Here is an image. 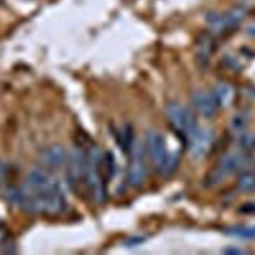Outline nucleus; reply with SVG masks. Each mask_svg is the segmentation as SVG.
<instances>
[{
  "label": "nucleus",
  "instance_id": "obj_1",
  "mask_svg": "<svg viewBox=\"0 0 255 255\" xmlns=\"http://www.w3.org/2000/svg\"><path fill=\"white\" fill-rule=\"evenodd\" d=\"M12 199L31 213L58 214L66 207V196L61 185L41 169L28 174L24 184L13 192Z\"/></svg>",
  "mask_w": 255,
  "mask_h": 255
},
{
  "label": "nucleus",
  "instance_id": "obj_2",
  "mask_svg": "<svg viewBox=\"0 0 255 255\" xmlns=\"http://www.w3.org/2000/svg\"><path fill=\"white\" fill-rule=\"evenodd\" d=\"M104 166V156L96 147L86 154L85 182L93 200L99 204L105 202L107 198V188L102 168Z\"/></svg>",
  "mask_w": 255,
  "mask_h": 255
},
{
  "label": "nucleus",
  "instance_id": "obj_3",
  "mask_svg": "<svg viewBox=\"0 0 255 255\" xmlns=\"http://www.w3.org/2000/svg\"><path fill=\"white\" fill-rule=\"evenodd\" d=\"M165 112L172 127L189 140L198 129L194 115L178 103H169Z\"/></svg>",
  "mask_w": 255,
  "mask_h": 255
},
{
  "label": "nucleus",
  "instance_id": "obj_4",
  "mask_svg": "<svg viewBox=\"0 0 255 255\" xmlns=\"http://www.w3.org/2000/svg\"><path fill=\"white\" fill-rule=\"evenodd\" d=\"M247 158L243 153L230 152L225 154L217 162L213 170L207 176L206 182L208 185H216L224 180L227 176L237 172L246 163Z\"/></svg>",
  "mask_w": 255,
  "mask_h": 255
},
{
  "label": "nucleus",
  "instance_id": "obj_5",
  "mask_svg": "<svg viewBox=\"0 0 255 255\" xmlns=\"http://www.w3.org/2000/svg\"><path fill=\"white\" fill-rule=\"evenodd\" d=\"M130 160L128 168V180L132 187L142 185L145 177L144 152L141 144H133L129 150Z\"/></svg>",
  "mask_w": 255,
  "mask_h": 255
},
{
  "label": "nucleus",
  "instance_id": "obj_6",
  "mask_svg": "<svg viewBox=\"0 0 255 255\" xmlns=\"http://www.w3.org/2000/svg\"><path fill=\"white\" fill-rule=\"evenodd\" d=\"M147 151L152 164L159 171L168 156L165 138L160 131L151 130L148 132Z\"/></svg>",
  "mask_w": 255,
  "mask_h": 255
},
{
  "label": "nucleus",
  "instance_id": "obj_7",
  "mask_svg": "<svg viewBox=\"0 0 255 255\" xmlns=\"http://www.w3.org/2000/svg\"><path fill=\"white\" fill-rule=\"evenodd\" d=\"M214 140V133L210 128H198L188 140L189 152L193 159L204 158L209 152Z\"/></svg>",
  "mask_w": 255,
  "mask_h": 255
},
{
  "label": "nucleus",
  "instance_id": "obj_8",
  "mask_svg": "<svg viewBox=\"0 0 255 255\" xmlns=\"http://www.w3.org/2000/svg\"><path fill=\"white\" fill-rule=\"evenodd\" d=\"M191 102L197 112L205 118H212L216 113L217 106L211 93H207L205 91H196L191 96Z\"/></svg>",
  "mask_w": 255,
  "mask_h": 255
},
{
  "label": "nucleus",
  "instance_id": "obj_9",
  "mask_svg": "<svg viewBox=\"0 0 255 255\" xmlns=\"http://www.w3.org/2000/svg\"><path fill=\"white\" fill-rule=\"evenodd\" d=\"M211 95L217 108H228L234 100L235 91L232 85L220 82L214 86Z\"/></svg>",
  "mask_w": 255,
  "mask_h": 255
},
{
  "label": "nucleus",
  "instance_id": "obj_10",
  "mask_svg": "<svg viewBox=\"0 0 255 255\" xmlns=\"http://www.w3.org/2000/svg\"><path fill=\"white\" fill-rule=\"evenodd\" d=\"M213 40L207 34H202L197 41L196 45V57L197 61L201 65H205L213 51Z\"/></svg>",
  "mask_w": 255,
  "mask_h": 255
},
{
  "label": "nucleus",
  "instance_id": "obj_11",
  "mask_svg": "<svg viewBox=\"0 0 255 255\" xmlns=\"http://www.w3.org/2000/svg\"><path fill=\"white\" fill-rule=\"evenodd\" d=\"M66 159V151L61 146H53L49 148L42 157L45 164L49 166H59Z\"/></svg>",
  "mask_w": 255,
  "mask_h": 255
},
{
  "label": "nucleus",
  "instance_id": "obj_12",
  "mask_svg": "<svg viewBox=\"0 0 255 255\" xmlns=\"http://www.w3.org/2000/svg\"><path fill=\"white\" fill-rule=\"evenodd\" d=\"M249 123V116L246 112H237L234 114L229 123V128L234 134H241L246 129Z\"/></svg>",
  "mask_w": 255,
  "mask_h": 255
},
{
  "label": "nucleus",
  "instance_id": "obj_13",
  "mask_svg": "<svg viewBox=\"0 0 255 255\" xmlns=\"http://www.w3.org/2000/svg\"><path fill=\"white\" fill-rule=\"evenodd\" d=\"M237 187L241 192L250 193L255 191V172L244 171L237 180Z\"/></svg>",
  "mask_w": 255,
  "mask_h": 255
},
{
  "label": "nucleus",
  "instance_id": "obj_14",
  "mask_svg": "<svg viewBox=\"0 0 255 255\" xmlns=\"http://www.w3.org/2000/svg\"><path fill=\"white\" fill-rule=\"evenodd\" d=\"M228 28L238 25L246 16V8L243 6H235L224 14Z\"/></svg>",
  "mask_w": 255,
  "mask_h": 255
},
{
  "label": "nucleus",
  "instance_id": "obj_15",
  "mask_svg": "<svg viewBox=\"0 0 255 255\" xmlns=\"http://www.w3.org/2000/svg\"><path fill=\"white\" fill-rule=\"evenodd\" d=\"M207 25L214 31L220 32L228 28L225 16L217 12H210L206 17Z\"/></svg>",
  "mask_w": 255,
  "mask_h": 255
},
{
  "label": "nucleus",
  "instance_id": "obj_16",
  "mask_svg": "<svg viewBox=\"0 0 255 255\" xmlns=\"http://www.w3.org/2000/svg\"><path fill=\"white\" fill-rule=\"evenodd\" d=\"M179 161V155L176 152L168 153V156L162 165L161 169L158 171L162 176H168L173 173V171L176 169Z\"/></svg>",
  "mask_w": 255,
  "mask_h": 255
},
{
  "label": "nucleus",
  "instance_id": "obj_17",
  "mask_svg": "<svg viewBox=\"0 0 255 255\" xmlns=\"http://www.w3.org/2000/svg\"><path fill=\"white\" fill-rule=\"evenodd\" d=\"M232 235L245 238V239H251L255 238V226L252 228H236L229 232Z\"/></svg>",
  "mask_w": 255,
  "mask_h": 255
},
{
  "label": "nucleus",
  "instance_id": "obj_18",
  "mask_svg": "<svg viewBox=\"0 0 255 255\" xmlns=\"http://www.w3.org/2000/svg\"><path fill=\"white\" fill-rule=\"evenodd\" d=\"M5 170H6L5 165H4V163L0 160V184L2 183V181H3L4 177H5Z\"/></svg>",
  "mask_w": 255,
  "mask_h": 255
},
{
  "label": "nucleus",
  "instance_id": "obj_19",
  "mask_svg": "<svg viewBox=\"0 0 255 255\" xmlns=\"http://www.w3.org/2000/svg\"><path fill=\"white\" fill-rule=\"evenodd\" d=\"M248 32H249L251 35H255V24L249 27V29H248Z\"/></svg>",
  "mask_w": 255,
  "mask_h": 255
},
{
  "label": "nucleus",
  "instance_id": "obj_20",
  "mask_svg": "<svg viewBox=\"0 0 255 255\" xmlns=\"http://www.w3.org/2000/svg\"><path fill=\"white\" fill-rule=\"evenodd\" d=\"M4 236V230H3V227H2V224L0 222V240L3 238Z\"/></svg>",
  "mask_w": 255,
  "mask_h": 255
},
{
  "label": "nucleus",
  "instance_id": "obj_21",
  "mask_svg": "<svg viewBox=\"0 0 255 255\" xmlns=\"http://www.w3.org/2000/svg\"><path fill=\"white\" fill-rule=\"evenodd\" d=\"M251 146L255 147V136L253 138H251Z\"/></svg>",
  "mask_w": 255,
  "mask_h": 255
}]
</instances>
